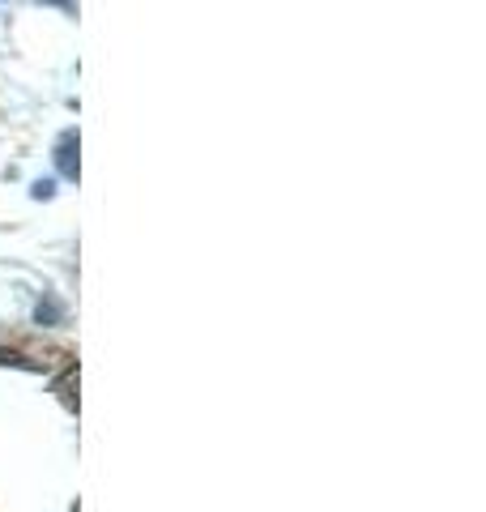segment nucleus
<instances>
[{
    "label": "nucleus",
    "instance_id": "obj_1",
    "mask_svg": "<svg viewBox=\"0 0 486 512\" xmlns=\"http://www.w3.org/2000/svg\"><path fill=\"white\" fill-rule=\"evenodd\" d=\"M56 167H60L64 180H77V133L73 128L60 133V141H56Z\"/></svg>",
    "mask_w": 486,
    "mask_h": 512
},
{
    "label": "nucleus",
    "instance_id": "obj_2",
    "mask_svg": "<svg viewBox=\"0 0 486 512\" xmlns=\"http://www.w3.org/2000/svg\"><path fill=\"white\" fill-rule=\"evenodd\" d=\"M47 5H56V9H64V13H73V9H77L73 0H47Z\"/></svg>",
    "mask_w": 486,
    "mask_h": 512
}]
</instances>
